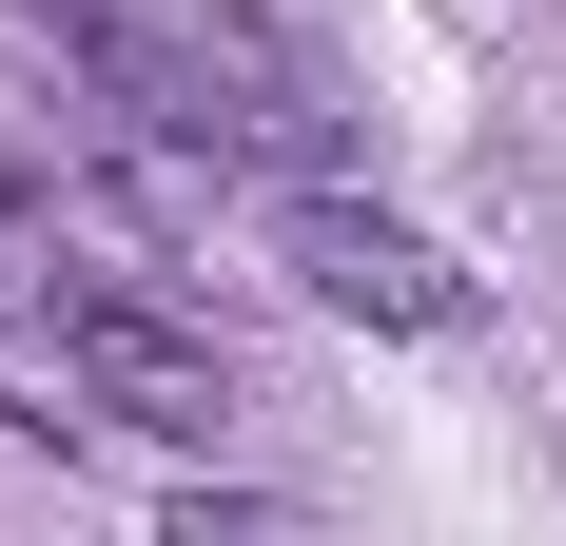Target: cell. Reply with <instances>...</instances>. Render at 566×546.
<instances>
[{
	"mask_svg": "<svg viewBox=\"0 0 566 546\" xmlns=\"http://www.w3.org/2000/svg\"><path fill=\"white\" fill-rule=\"evenodd\" d=\"M98 98L157 137V157H313V59L254 20V0H137L98 59Z\"/></svg>",
	"mask_w": 566,
	"mask_h": 546,
	"instance_id": "6da1fadb",
	"label": "cell"
},
{
	"mask_svg": "<svg viewBox=\"0 0 566 546\" xmlns=\"http://www.w3.org/2000/svg\"><path fill=\"white\" fill-rule=\"evenodd\" d=\"M40 351H59V410H117V430H157V449H216L234 430V351L196 313H157L137 273H59Z\"/></svg>",
	"mask_w": 566,
	"mask_h": 546,
	"instance_id": "7a4b0ae2",
	"label": "cell"
},
{
	"mask_svg": "<svg viewBox=\"0 0 566 546\" xmlns=\"http://www.w3.org/2000/svg\"><path fill=\"white\" fill-rule=\"evenodd\" d=\"M274 273L313 313H352V332H469L489 313V293H469L391 196H352V176H274Z\"/></svg>",
	"mask_w": 566,
	"mask_h": 546,
	"instance_id": "3957f363",
	"label": "cell"
},
{
	"mask_svg": "<svg viewBox=\"0 0 566 546\" xmlns=\"http://www.w3.org/2000/svg\"><path fill=\"white\" fill-rule=\"evenodd\" d=\"M157 546H313V527H293V507H254V489H196Z\"/></svg>",
	"mask_w": 566,
	"mask_h": 546,
	"instance_id": "277c9868",
	"label": "cell"
},
{
	"mask_svg": "<svg viewBox=\"0 0 566 546\" xmlns=\"http://www.w3.org/2000/svg\"><path fill=\"white\" fill-rule=\"evenodd\" d=\"M0 20H40V40L78 59V78H98V59H117V20H137V0H0Z\"/></svg>",
	"mask_w": 566,
	"mask_h": 546,
	"instance_id": "5b68a950",
	"label": "cell"
}]
</instances>
